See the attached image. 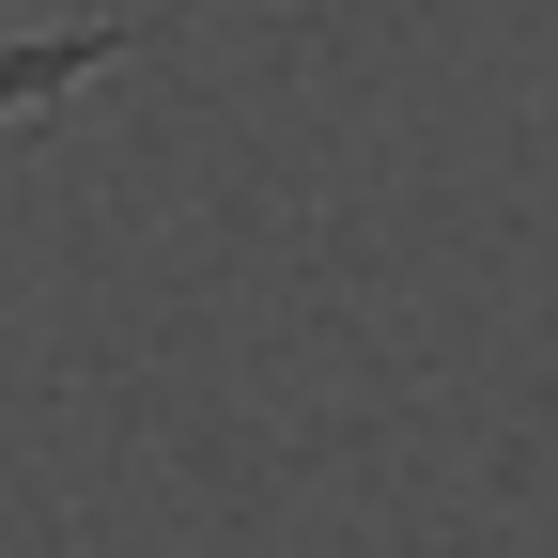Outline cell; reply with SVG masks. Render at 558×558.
<instances>
[{
  "instance_id": "1",
  "label": "cell",
  "mask_w": 558,
  "mask_h": 558,
  "mask_svg": "<svg viewBox=\"0 0 558 558\" xmlns=\"http://www.w3.org/2000/svg\"><path fill=\"white\" fill-rule=\"evenodd\" d=\"M124 62V16H78V32H16L0 47V140L16 124H47V109H78L94 78Z\"/></svg>"
}]
</instances>
